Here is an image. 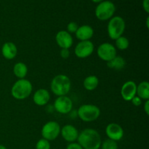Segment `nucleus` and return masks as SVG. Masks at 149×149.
I'll return each mask as SVG.
<instances>
[{
  "mask_svg": "<svg viewBox=\"0 0 149 149\" xmlns=\"http://www.w3.org/2000/svg\"><path fill=\"white\" fill-rule=\"evenodd\" d=\"M136 95L138 96L142 100H149V83L148 81H141L137 86Z\"/></svg>",
  "mask_w": 149,
  "mask_h": 149,
  "instance_id": "19",
  "label": "nucleus"
},
{
  "mask_svg": "<svg viewBox=\"0 0 149 149\" xmlns=\"http://www.w3.org/2000/svg\"><path fill=\"white\" fill-rule=\"evenodd\" d=\"M54 109L61 114H68L73 109V101L67 95L60 96L54 102Z\"/></svg>",
  "mask_w": 149,
  "mask_h": 149,
  "instance_id": "10",
  "label": "nucleus"
},
{
  "mask_svg": "<svg viewBox=\"0 0 149 149\" xmlns=\"http://www.w3.org/2000/svg\"><path fill=\"white\" fill-rule=\"evenodd\" d=\"M94 49V44L90 40L80 41L74 48V53L77 58L84 59L90 57L93 53Z\"/></svg>",
  "mask_w": 149,
  "mask_h": 149,
  "instance_id": "8",
  "label": "nucleus"
},
{
  "mask_svg": "<svg viewBox=\"0 0 149 149\" xmlns=\"http://www.w3.org/2000/svg\"><path fill=\"white\" fill-rule=\"evenodd\" d=\"M66 149H83L78 143H71L67 146Z\"/></svg>",
  "mask_w": 149,
  "mask_h": 149,
  "instance_id": "28",
  "label": "nucleus"
},
{
  "mask_svg": "<svg viewBox=\"0 0 149 149\" xmlns=\"http://www.w3.org/2000/svg\"><path fill=\"white\" fill-rule=\"evenodd\" d=\"M1 54L5 59H14L17 54V46L13 42H5L1 47Z\"/></svg>",
  "mask_w": 149,
  "mask_h": 149,
  "instance_id": "17",
  "label": "nucleus"
},
{
  "mask_svg": "<svg viewBox=\"0 0 149 149\" xmlns=\"http://www.w3.org/2000/svg\"><path fill=\"white\" fill-rule=\"evenodd\" d=\"M143 7L144 10L147 13H149V0H143Z\"/></svg>",
  "mask_w": 149,
  "mask_h": 149,
  "instance_id": "29",
  "label": "nucleus"
},
{
  "mask_svg": "<svg viewBox=\"0 0 149 149\" xmlns=\"http://www.w3.org/2000/svg\"><path fill=\"white\" fill-rule=\"evenodd\" d=\"M97 54L102 61L109 62L116 56V49L112 44L105 42L99 45Z\"/></svg>",
  "mask_w": 149,
  "mask_h": 149,
  "instance_id": "9",
  "label": "nucleus"
},
{
  "mask_svg": "<svg viewBox=\"0 0 149 149\" xmlns=\"http://www.w3.org/2000/svg\"><path fill=\"white\" fill-rule=\"evenodd\" d=\"M61 134L62 135L63 138L65 140L66 142L74 143L77 141V138L79 136L78 130L72 125H64L61 130Z\"/></svg>",
  "mask_w": 149,
  "mask_h": 149,
  "instance_id": "14",
  "label": "nucleus"
},
{
  "mask_svg": "<svg viewBox=\"0 0 149 149\" xmlns=\"http://www.w3.org/2000/svg\"><path fill=\"white\" fill-rule=\"evenodd\" d=\"M49 100H50V94L46 89H39L33 94V100L36 106H45L49 103Z\"/></svg>",
  "mask_w": 149,
  "mask_h": 149,
  "instance_id": "15",
  "label": "nucleus"
},
{
  "mask_svg": "<svg viewBox=\"0 0 149 149\" xmlns=\"http://www.w3.org/2000/svg\"><path fill=\"white\" fill-rule=\"evenodd\" d=\"M13 74L19 79H25L28 74V67L24 63L17 62L13 66Z\"/></svg>",
  "mask_w": 149,
  "mask_h": 149,
  "instance_id": "20",
  "label": "nucleus"
},
{
  "mask_svg": "<svg viewBox=\"0 0 149 149\" xmlns=\"http://www.w3.org/2000/svg\"><path fill=\"white\" fill-rule=\"evenodd\" d=\"M99 84V79L96 76L90 75L84 79L83 81V87L88 91H93L97 87Z\"/></svg>",
  "mask_w": 149,
  "mask_h": 149,
  "instance_id": "21",
  "label": "nucleus"
},
{
  "mask_svg": "<svg viewBox=\"0 0 149 149\" xmlns=\"http://www.w3.org/2000/svg\"><path fill=\"white\" fill-rule=\"evenodd\" d=\"M0 149H7V148H6L4 145H1V144H0Z\"/></svg>",
  "mask_w": 149,
  "mask_h": 149,
  "instance_id": "33",
  "label": "nucleus"
},
{
  "mask_svg": "<svg viewBox=\"0 0 149 149\" xmlns=\"http://www.w3.org/2000/svg\"><path fill=\"white\" fill-rule=\"evenodd\" d=\"M126 24L125 21L120 16L112 17L109 20L107 26L108 35L109 38L116 40L117 38L122 36L125 31Z\"/></svg>",
  "mask_w": 149,
  "mask_h": 149,
  "instance_id": "5",
  "label": "nucleus"
},
{
  "mask_svg": "<svg viewBox=\"0 0 149 149\" xmlns=\"http://www.w3.org/2000/svg\"><path fill=\"white\" fill-rule=\"evenodd\" d=\"M100 148L101 149H118V144L116 141L108 138L102 143Z\"/></svg>",
  "mask_w": 149,
  "mask_h": 149,
  "instance_id": "23",
  "label": "nucleus"
},
{
  "mask_svg": "<svg viewBox=\"0 0 149 149\" xmlns=\"http://www.w3.org/2000/svg\"><path fill=\"white\" fill-rule=\"evenodd\" d=\"M92 1L95 3H100L102 1H103V0H92Z\"/></svg>",
  "mask_w": 149,
  "mask_h": 149,
  "instance_id": "31",
  "label": "nucleus"
},
{
  "mask_svg": "<svg viewBox=\"0 0 149 149\" xmlns=\"http://www.w3.org/2000/svg\"><path fill=\"white\" fill-rule=\"evenodd\" d=\"M51 146L49 141L42 138L39 140L36 144V149H50Z\"/></svg>",
  "mask_w": 149,
  "mask_h": 149,
  "instance_id": "24",
  "label": "nucleus"
},
{
  "mask_svg": "<svg viewBox=\"0 0 149 149\" xmlns=\"http://www.w3.org/2000/svg\"><path fill=\"white\" fill-rule=\"evenodd\" d=\"M60 55L63 59H67L70 56V51L69 49H61L60 52Z\"/></svg>",
  "mask_w": 149,
  "mask_h": 149,
  "instance_id": "26",
  "label": "nucleus"
},
{
  "mask_svg": "<svg viewBox=\"0 0 149 149\" xmlns=\"http://www.w3.org/2000/svg\"><path fill=\"white\" fill-rule=\"evenodd\" d=\"M126 61L122 56H117L107 62V66L111 69L116 70V71H121L126 66Z\"/></svg>",
  "mask_w": 149,
  "mask_h": 149,
  "instance_id": "18",
  "label": "nucleus"
},
{
  "mask_svg": "<svg viewBox=\"0 0 149 149\" xmlns=\"http://www.w3.org/2000/svg\"><path fill=\"white\" fill-rule=\"evenodd\" d=\"M137 84L133 81H127L125 82L121 88V95L125 101H131L136 95Z\"/></svg>",
  "mask_w": 149,
  "mask_h": 149,
  "instance_id": "13",
  "label": "nucleus"
},
{
  "mask_svg": "<svg viewBox=\"0 0 149 149\" xmlns=\"http://www.w3.org/2000/svg\"><path fill=\"white\" fill-rule=\"evenodd\" d=\"M77 111V116L85 122H94L100 116V109L93 104L81 105Z\"/></svg>",
  "mask_w": 149,
  "mask_h": 149,
  "instance_id": "4",
  "label": "nucleus"
},
{
  "mask_svg": "<svg viewBox=\"0 0 149 149\" xmlns=\"http://www.w3.org/2000/svg\"><path fill=\"white\" fill-rule=\"evenodd\" d=\"M143 109H144V111H145L146 114L147 116H148L149 115V100H146L145 103H144Z\"/></svg>",
  "mask_w": 149,
  "mask_h": 149,
  "instance_id": "30",
  "label": "nucleus"
},
{
  "mask_svg": "<svg viewBox=\"0 0 149 149\" xmlns=\"http://www.w3.org/2000/svg\"><path fill=\"white\" fill-rule=\"evenodd\" d=\"M79 26L76 22H70L67 26V31L69 33H75L78 29Z\"/></svg>",
  "mask_w": 149,
  "mask_h": 149,
  "instance_id": "25",
  "label": "nucleus"
},
{
  "mask_svg": "<svg viewBox=\"0 0 149 149\" xmlns=\"http://www.w3.org/2000/svg\"><path fill=\"white\" fill-rule=\"evenodd\" d=\"M61 127L58 122L49 121L43 125L41 130L42 138L48 141H55L61 134Z\"/></svg>",
  "mask_w": 149,
  "mask_h": 149,
  "instance_id": "7",
  "label": "nucleus"
},
{
  "mask_svg": "<svg viewBox=\"0 0 149 149\" xmlns=\"http://www.w3.org/2000/svg\"><path fill=\"white\" fill-rule=\"evenodd\" d=\"M75 35L76 37L80 41L90 40L94 35V30L89 25H83L78 28Z\"/></svg>",
  "mask_w": 149,
  "mask_h": 149,
  "instance_id": "16",
  "label": "nucleus"
},
{
  "mask_svg": "<svg viewBox=\"0 0 149 149\" xmlns=\"http://www.w3.org/2000/svg\"><path fill=\"white\" fill-rule=\"evenodd\" d=\"M71 80L69 77L65 74H58L55 76L51 81V91L58 97L67 95L71 90Z\"/></svg>",
  "mask_w": 149,
  "mask_h": 149,
  "instance_id": "2",
  "label": "nucleus"
},
{
  "mask_svg": "<svg viewBox=\"0 0 149 149\" xmlns=\"http://www.w3.org/2000/svg\"><path fill=\"white\" fill-rule=\"evenodd\" d=\"M77 143L83 149H99L102 143L100 135L94 129H84L79 132Z\"/></svg>",
  "mask_w": 149,
  "mask_h": 149,
  "instance_id": "1",
  "label": "nucleus"
},
{
  "mask_svg": "<svg viewBox=\"0 0 149 149\" xmlns=\"http://www.w3.org/2000/svg\"><path fill=\"white\" fill-rule=\"evenodd\" d=\"M115 45L117 49L120 50H125L129 47L130 42L127 38L122 36L115 40Z\"/></svg>",
  "mask_w": 149,
  "mask_h": 149,
  "instance_id": "22",
  "label": "nucleus"
},
{
  "mask_svg": "<svg viewBox=\"0 0 149 149\" xmlns=\"http://www.w3.org/2000/svg\"><path fill=\"white\" fill-rule=\"evenodd\" d=\"M106 135L109 139L119 141L124 137V130L121 125L116 123H110L106 127Z\"/></svg>",
  "mask_w": 149,
  "mask_h": 149,
  "instance_id": "11",
  "label": "nucleus"
},
{
  "mask_svg": "<svg viewBox=\"0 0 149 149\" xmlns=\"http://www.w3.org/2000/svg\"><path fill=\"white\" fill-rule=\"evenodd\" d=\"M56 43L61 49H70L74 43L72 35L67 31H60L55 36Z\"/></svg>",
  "mask_w": 149,
  "mask_h": 149,
  "instance_id": "12",
  "label": "nucleus"
},
{
  "mask_svg": "<svg viewBox=\"0 0 149 149\" xmlns=\"http://www.w3.org/2000/svg\"><path fill=\"white\" fill-rule=\"evenodd\" d=\"M116 7L114 4L110 1L100 2L95 9V16L100 20H110L114 15Z\"/></svg>",
  "mask_w": 149,
  "mask_h": 149,
  "instance_id": "6",
  "label": "nucleus"
},
{
  "mask_svg": "<svg viewBox=\"0 0 149 149\" xmlns=\"http://www.w3.org/2000/svg\"><path fill=\"white\" fill-rule=\"evenodd\" d=\"M32 90L31 82L26 79H21L14 83L11 89V95L16 100H23L31 95Z\"/></svg>",
  "mask_w": 149,
  "mask_h": 149,
  "instance_id": "3",
  "label": "nucleus"
},
{
  "mask_svg": "<svg viewBox=\"0 0 149 149\" xmlns=\"http://www.w3.org/2000/svg\"><path fill=\"white\" fill-rule=\"evenodd\" d=\"M146 27H147V29H148L149 28V17H147V19H146Z\"/></svg>",
  "mask_w": 149,
  "mask_h": 149,
  "instance_id": "32",
  "label": "nucleus"
},
{
  "mask_svg": "<svg viewBox=\"0 0 149 149\" xmlns=\"http://www.w3.org/2000/svg\"><path fill=\"white\" fill-rule=\"evenodd\" d=\"M142 101H143L142 99H141L139 97H138V96H137V95H135V97H134L131 100V102H132V103L135 106H141V105L142 104Z\"/></svg>",
  "mask_w": 149,
  "mask_h": 149,
  "instance_id": "27",
  "label": "nucleus"
}]
</instances>
